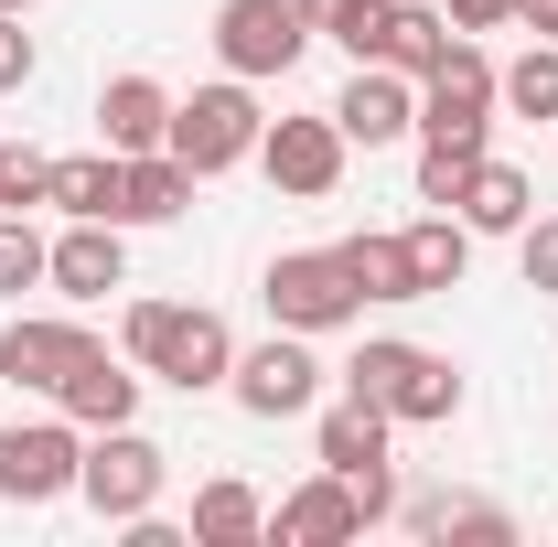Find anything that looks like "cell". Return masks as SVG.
<instances>
[{"instance_id": "obj_1", "label": "cell", "mask_w": 558, "mask_h": 547, "mask_svg": "<svg viewBox=\"0 0 558 547\" xmlns=\"http://www.w3.org/2000/svg\"><path fill=\"white\" fill-rule=\"evenodd\" d=\"M130 365L183 387V398H205V387L236 376V333L215 312H194V301H130Z\"/></svg>"}, {"instance_id": "obj_2", "label": "cell", "mask_w": 558, "mask_h": 547, "mask_svg": "<svg viewBox=\"0 0 558 547\" xmlns=\"http://www.w3.org/2000/svg\"><path fill=\"white\" fill-rule=\"evenodd\" d=\"M344 398H376L387 418H409V429H440V418L462 409V365L451 354H429V343H365L344 365Z\"/></svg>"}, {"instance_id": "obj_3", "label": "cell", "mask_w": 558, "mask_h": 547, "mask_svg": "<svg viewBox=\"0 0 558 547\" xmlns=\"http://www.w3.org/2000/svg\"><path fill=\"white\" fill-rule=\"evenodd\" d=\"M258 97H247V75H226V86H194V97H172V161L194 172V183H215V172H236V161H258Z\"/></svg>"}, {"instance_id": "obj_4", "label": "cell", "mask_w": 558, "mask_h": 547, "mask_svg": "<svg viewBox=\"0 0 558 547\" xmlns=\"http://www.w3.org/2000/svg\"><path fill=\"white\" fill-rule=\"evenodd\" d=\"M354 312H365V279H354L344 247H290V258H269V323H290V333H344Z\"/></svg>"}, {"instance_id": "obj_5", "label": "cell", "mask_w": 558, "mask_h": 547, "mask_svg": "<svg viewBox=\"0 0 558 547\" xmlns=\"http://www.w3.org/2000/svg\"><path fill=\"white\" fill-rule=\"evenodd\" d=\"M161 473H172V451H161V440H140L130 418H119V429H97V440H86L75 494H86L108 526H130V515H150V505H161Z\"/></svg>"}, {"instance_id": "obj_6", "label": "cell", "mask_w": 558, "mask_h": 547, "mask_svg": "<svg viewBox=\"0 0 558 547\" xmlns=\"http://www.w3.org/2000/svg\"><path fill=\"white\" fill-rule=\"evenodd\" d=\"M387 429H398V418L376 409V398H344V409L323 418V473H344V483H354L365 526H376V515H398V473H387Z\"/></svg>"}, {"instance_id": "obj_7", "label": "cell", "mask_w": 558, "mask_h": 547, "mask_svg": "<svg viewBox=\"0 0 558 547\" xmlns=\"http://www.w3.org/2000/svg\"><path fill=\"white\" fill-rule=\"evenodd\" d=\"M301 44H312V22H301V0H226L215 11V54H226V75H290L301 65Z\"/></svg>"}, {"instance_id": "obj_8", "label": "cell", "mask_w": 558, "mask_h": 547, "mask_svg": "<svg viewBox=\"0 0 558 547\" xmlns=\"http://www.w3.org/2000/svg\"><path fill=\"white\" fill-rule=\"evenodd\" d=\"M75 462H86L75 418H11L0 429V505H54V494H75Z\"/></svg>"}, {"instance_id": "obj_9", "label": "cell", "mask_w": 558, "mask_h": 547, "mask_svg": "<svg viewBox=\"0 0 558 547\" xmlns=\"http://www.w3.org/2000/svg\"><path fill=\"white\" fill-rule=\"evenodd\" d=\"M226 387H236V409H247V418H301L312 398H323L312 333H290V323H279V333L258 343V354H236V376H226Z\"/></svg>"}, {"instance_id": "obj_10", "label": "cell", "mask_w": 558, "mask_h": 547, "mask_svg": "<svg viewBox=\"0 0 558 547\" xmlns=\"http://www.w3.org/2000/svg\"><path fill=\"white\" fill-rule=\"evenodd\" d=\"M344 150H354V139L333 130V108H323V119H269V130H258L269 183H279V194H301V205H323V194L344 183Z\"/></svg>"}, {"instance_id": "obj_11", "label": "cell", "mask_w": 558, "mask_h": 547, "mask_svg": "<svg viewBox=\"0 0 558 547\" xmlns=\"http://www.w3.org/2000/svg\"><path fill=\"white\" fill-rule=\"evenodd\" d=\"M418 130H494V65H484V44L451 33V54L418 75Z\"/></svg>"}, {"instance_id": "obj_12", "label": "cell", "mask_w": 558, "mask_h": 547, "mask_svg": "<svg viewBox=\"0 0 558 547\" xmlns=\"http://www.w3.org/2000/svg\"><path fill=\"white\" fill-rule=\"evenodd\" d=\"M333 130L365 139V150L409 139V130H418V75H398V65H354V86L333 97Z\"/></svg>"}, {"instance_id": "obj_13", "label": "cell", "mask_w": 558, "mask_h": 547, "mask_svg": "<svg viewBox=\"0 0 558 547\" xmlns=\"http://www.w3.org/2000/svg\"><path fill=\"white\" fill-rule=\"evenodd\" d=\"M44 279L65 290V301H108V290H130V247H119V226L108 215H75L65 236H54V258Z\"/></svg>"}, {"instance_id": "obj_14", "label": "cell", "mask_w": 558, "mask_h": 547, "mask_svg": "<svg viewBox=\"0 0 558 547\" xmlns=\"http://www.w3.org/2000/svg\"><path fill=\"white\" fill-rule=\"evenodd\" d=\"M440 54H451V11H418V0H376V22L354 44V65H398V75H429Z\"/></svg>"}, {"instance_id": "obj_15", "label": "cell", "mask_w": 558, "mask_h": 547, "mask_svg": "<svg viewBox=\"0 0 558 547\" xmlns=\"http://www.w3.org/2000/svg\"><path fill=\"white\" fill-rule=\"evenodd\" d=\"M269 537H279V547H344V537H365V505H354L344 473H312L301 494H279Z\"/></svg>"}, {"instance_id": "obj_16", "label": "cell", "mask_w": 558, "mask_h": 547, "mask_svg": "<svg viewBox=\"0 0 558 547\" xmlns=\"http://www.w3.org/2000/svg\"><path fill=\"white\" fill-rule=\"evenodd\" d=\"M97 139L130 161V150H161L172 139V86L161 75H108L97 86Z\"/></svg>"}, {"instance_id": "obj_17", "label": "cell", "mask_w": 558, "mask_h": 547, "mask_svg": "<svg viewBox=\"0 0 558 547\" xmlns=\"http://www.w3.org/2000/svg\"><path fill=\"white\" fill-rule=\"evenodd\" d=\"M86 323H11V333H0V376H11V387H33V398H54V387H65L75 376V354H86Z\"/></svg>"}, {"instance_id": "obj_18", "label": "cell", "mask_w": 558, "mask_h": 547, "mask_svg": "<svg viewBox=\"0 0 558 547\" xmlns=\"http://www.w3.org/2000/svg\"><path fill=\"white\" fill-rule=\"evenodd\" d=\"M54 409H65L75 429H119V418H140V376H130V365H108V354L86 343V354H75V376L54 387Z\"/></svg>"}, {"instance_id": "obj_19", "label": "cell", "mask_w": 558, "mask_h": 547, "mask_svg": "<svg viewBox=\"0 0 558 547\" xmlns=\"http://www.w3.org/2000/svg\"><path fill=\"white\" fill-rule=\"evenodd\" d=\"M183 205H194V172L172 150H130L119 161V226H172Z\"/></svg>"}, {"instance_id": "obj_20", "label": "cell", "mask_w": 558, "mask_h": 547, "mask_svg": "<svg viewBox=\"0 0 558 547\" xmlns=\"http://www.w3.org/2000/svg\"><path fill=\"white\" fill-rule=\"evenodd\" d=\"M451 205H462V226H473V236H515V226L537 215V183H526L515 161H494V150H484V161H473V183H462Z\"/></svg>"}, {"instance_id": "obj_21", "label": "cell", "mask_w": 558, "mask_h": 547, "mask_svg": "<svg viewBox=\"0 0 558 547\" xmlns=\"http://www.w3.org/2000/svg\"><path fill=\"white\" fill-rule=\"evenodd\" d=\"M398 236H409V279H418V301L462 290V269H473V226H462V215H418V226H398Z\"/></svg>"}, {"instance_id": "obj_22", "label": "cell", "mask_w": 558, "mask_h": 547, "mask_svg": "<svg viewBox=\"0 0 558 547\" xmlns=\"http://www.w3.org/2000/svg\"><path fill=\"white\" fill-rule=\"evenodd\" d=\"M44 205L108 215V226H119V150H75V161H54V172H44Z\"/></svg>"}, {"instance_id": "obj_23", "label": "cell", "mask_w": 558, "mask_h": 547, "mask_svg": "<svg viewBox=\"0 0 558 547\" xmlns=\"http://www.w3.org/2000/svg\"><path fill=\"white\" fill-rule=\"evenodd\" d=\"M484 161V130H418V205H451Z\"/></svg>"}, {"instance_id": "obj_24", "label": "cell", "mask_w": 558, "mask_h": 547, "mask_svg": "<svg viewBox=\"0 0 558 547\" xmlns=\"http://www.w3.org/2000/svg\"><path fill=\"white\" fill-rule=\"evenodd\" d=\"M418 537H473V547H505L515 537V515L505 505H473V494H429V505H409Z\"/></svg>"}, {"instance_id": "obj_25", "label": "cell", "mask_w": 558, "mask_h": 547, "mask_svg": "<svg viewBox=\"0 0 558 547\" xmlns=\"http://www.w3.org/2000/svg\"><path fill=\"white\" fill-rule=\"evenodd\" d=\"M194 537L205 547H247V537H269V505H258L247 483H205V494H194Z\"/></svg>"}, {"instance_id": "obj_26", "label": "cell", "mask_w": 558, "mask_h": 547, "mask_svg": "<svg viewBox=\"0 0 558 547\" xmlns=\"http://www.w3.org/2000/svg\"><path fill=\"white\" fill-rule=\"evenodd\" d=\"M494 97H505L515 119H558V44H526L515 65L494 75Z\"/></svg>"}, {"instance_id": "obj_27", "label": "cell", "mask_w": 558, "mask_h": 547, "mask_svg": "<svg viewBox=\"0 0 558 547\" xmlns=\"http://www.w3.org/2000/svg\"><path fill=\"white\" fill-rule=\"evenodd\" d=\"M344 258H354V279H365V301H418L409 236H344Z\"/></svg>"}, {"instance_id": "obj_28", "label": "cell", "mask_w": 558, "mask_h": 547, "mask_svg": "<svg viewBox=\"0 0 558 547\" xmlns=\"http://www.w3.org/2000/svg\"><path fill=\"white\" fill-rule=\"evenodd\" d=\"M44 258H54V247H44L22 215H0V301H22V290L44 279Z\"/></svg>"}, {"instance_id": "obj_29", "label": "cell", "mask_w": 558, "mask_h": 547, "mask_svg": "<svg viewBox=\"0 0 558 547\" xmlns=\"http://www.w3.org/2000/svg\"><path fill=\"white\" fill-rule=\"evenodd\" d=\"M301 22H312V33H333V44H365V22H376V0H301Z\"/></svg>"}, {"instance_id": "obj_30", "label": "cell", "mask_w": 558, "mask_h": 547, "mask_svg": "<svg viewBox=\"0 0 558 547\" xmlns=\"http://www.w3.org/2000/svg\"><path fill=\"white\" fill-rule=\"evenodd\" d=\"M515 247H526V290H558V215H526Z\"/></svg>"}, {"instance_id": "obj_31", "label": "cell", "mask_w": 558, "mask_h": 547, "mask_svg": "<svg viewBox=\"0 0 558 547\" xmlns=\"http://www.w3.org/2000/svg\"><path fill=\"white\" fill-rule=\"evenodd\" d=\"M44 172H54V161H33V150H11V161H0V215L44 205Z\"/></svg>"}, {"instance_id": "obj_32", "label": "cell", "mask_w": 558, "mask_h": 547, "mask_svg": "<svg viewBox=\"0 0 558 547\" xmlns=\"http://www.w3.org/2000/svg\"><path fill=\"white\" fill-rule=\"evenodd\" d=\"M11 86H33V33H22V11H0V97Z\"/></svg>"}, {"instance_id": "obj_33", "label": "cell", "mask_w": 558, "mask_h": 547, "mask_svg": "<svg viewBox=\"0 0 558 547\" xmlns=\"http://www.w3.org/2000/svg\"><path fill=\"white\" fill-rule=\"evenodd\" d=\"M494 22H515V0H451V33H494Z\"/></svg>"}, {"instance_id": "obj_34", "label": "cell", "mask_w": 558, "mask_h": 547, "mask_svg": "<svg viewBox=\"0 0 558 547\" xmlns=\"http://www.w3.org/2000/svg\"><path fill=\"white\" fill-rule=\"evenodd\" d=\"M515 22H526L537 44H558V0H515Z\"/></svg>"}, {"instance_id": "obj_35", "label": "cell", "mask_w": 558, "mask_h": 547, "mask_svg": "<svg viewBox=\"0 0 558 547\" xmlns=\"http://www.w3.org/2000/svg\"><path fill=\"white\" fill-rule=\"evenodd\" d=\"M0 11H33V0H0Z\"/></svg>"}, {"instance_id": "obj_36", "label": "cell", "mask_w": 558, "mask_h": 547, "mask_svg": "<svg viewBox=\"0 0 558 547\" xmlns=\"http://www.w3.org/2000/svg\"><path fill=\"white\" fill-rule=\"evenodd\" d=\"M0 161H11V150H0Z\"/></svg>"}]
</instances>
